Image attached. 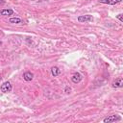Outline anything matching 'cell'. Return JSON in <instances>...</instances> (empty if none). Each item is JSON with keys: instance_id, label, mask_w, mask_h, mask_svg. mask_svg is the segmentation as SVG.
<instances>
[{"instance_id": "ba28073f", "label": "cell", "mask_w": 123, "mask_h": 123, "mask_svg": "<svg viewBox=\"0 0 123 123\" xmlns=\"http://www.w3.org/2000/svg\"><path fill=\"white\" fill-rule=\"evenodd\" d=\"M121 1H122V0H99L100 3L108 4V5H115V4L120 3Z\"/></svg>"}, {"instance_id": "4fadbf2b", "label": "cell", "mask_w": 123, "mask_h": 123, "mask_svg": "<svg viewBox=\"0 0 123 123\" xmlns=\"http://www.w3.org/2000/svg\"><path fill=\"white\" fill-rule=\"evenodd\" d=\"M6 3V1H4V0H0V5H4Z\"/></svg>"}, {"instance_id": "7c38bea8", "label": "cell", "mask_w": 123, "mask_h": 123, "mask_svg": "<svg viewBox=\"0 0 123 123\" xmlns=\"http://www.w3.org/2000/svg\"><path fill=\"white\" fill-rule=\"evenodd\" d=\"M69 91H70V87L66 86V87H65V92H66V93H69Z\"/></svg>"}, {"instance_id": "7a4b0ae2", "label": "cell", "mask_w": 123, "mask_h": 123, "mask_svg": "<svg viewBox=\"0 0 123 123\" xmlns=\"http://www.w3.org/2000/svg\"><path fill=\"white\" fill-rule=\"evenodd\" d=\"M121 120V117L119 115H110L106 118L103 119V122L104 123H111V122H116V121H120Z\"/></svg>"}, {"instance_id": "277c9868", "label": "cell", "mask_w": 123, "mask_h": 123, "mask_svg": "<svg viewBox=\"0 0 123 123\" xmlns=\"http://www.w3.org/2000/svg\"><path fill=\"white\" fill-rule=\"evenodd\" d=\"M82 79H83V76L80 74V73H74L73 75H72V77H71V81L74 83V84H78V83H80L81 81H82Z\"/></svg>"}, {"instance_id": "5b68a950", "label": "cell", "mask_w": 123, "mask_h": 123, "mask_svg": "<svg viewBox=\"0 0 123 123\" xmlns=\"http://www.w3.org/2000/svg\"><path fill=\"white\" fill-rule=\"evenodd\" d=\"M13 10L12 9H2L0 10V15L5 16V15H12L13 14Z\"/></svg>"}, {"instance_id": "5bb4252c", "label": "cell", "mask_w": 123, "mask_h": 123, "mask_svg": "<svg viewBox=\"0 0 123 123\" xmlns=\"http://www.w3.org/2000/svg\"><path fill=\"white\" fill-rule=\"evenodd\" d=\"M0 44H2V42H1V41H0Z\"/></svg>"}, {"instance_id": "30bf717a", "label": "cell", "mask_w": 123, "mask_h": 123, "mask_svg": "<svg viewBox=\"0 0 123 123\" xmlns=\"http://www.w3.org/2000/svg\"><path fill=\"white\" fill-rule=\"evenodd\" d=\"M60 73H61V70H60L59 67H57V66H53V67L51 68V74H52L54 77L60 75Z\"/></svg>"}, {"instance_id": "8fae6325", "label": "cell", "mask_w": 123, "mask_h": 123, "mask_svg": "<svg viewBox=\"0 0 123 123\" xmlns=\"http://www.w3.org/2000/svg\"><path fill=\"white\" fill-rule=\"evenodd\" d=\"M116 17L120 20V22H123V18H122V14L120 13V14H118V15H116Z\"/></svg>"}, {"instance_id": "52a82bcc", "label": "cell", "mask_w": 123, "mask_h": 123, "mask_svg": "<svg viewBox=\"0 0 123 123\" xmlns=\"http://www.w3.org/2000/svg\"><path fill=\"white\" fill-rule=\"evenodd\" d=\"M9 22L10 23H12V24H20V23H24L23 19H21L20 17H11L9 19Z\"/></svg>"}, {"instance_id": "6da1fadb", "label": "cell", "mask_w": 123, "mask_h": 123, "mask_svg": "<svg viewBox=\"0 0 123 123\" xmlns=\"http://www.w3.org/2000/svg\"><path fill=\"white\" fill-rule=\"evenodd\" d=\"M12 86L11 82H9V81L4 82V83L1 85V86H0V90H1L3 93L11 92V91H12Z\"/></svg>"}, {"instance_id": "3957f363", "label": "cell", "mask_w": 123, "mask_h": 123, "mask_svg": "<svg viewBox=\"0 0 123 123\" xmlns=\"http://www.w3.org/2000/svg\"><path fill=\"white\" fill-rule=\"evenodd\" d=\"M92 20H93V17H92V15H89V14L78 16V21L79 22H89V21H92Z\"/></svg>"}, {"instance_id": "9c48e42d", "label": "cell", "mask_w": 123, "mask_h": 123, "mask_svg": "<svg viewBox=\"0 0 123 123\" xmlns=\"http://www.w3.org/2000/svg\"><path fill=\"white\" fill-rule=\"evenodd\" d=\"M33 78H34V74H33L32 72H30V71H27V72H25V73L23 74V79H24L25 81H27V82L32 81Z\"/></svg>"}, {"instance_id": "8992f818", "label": "cell", "mask_w": 123, "mask_h": 123, "mask_svg": "<svg viewBox=\"0 0 123 123\" xmlns=\"http://www.w3.org/2000/svg\"><path fill=\"white\" fill-rule=\"evenodd\" d=\"M122 86H123V80H122V78H118V79H116L112 83V87H114V88L122 87Z\"/></svg>"}]
</instances>
